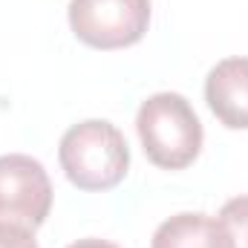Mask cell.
<instances>
[{"mask_svg": "<svg viewBox=\"0 0 248 248\" xmlns=\"http://www.w3.org/2000/svg\"><path fill=\"white\" fill-rule=\"evenodd\" d=\"M150 0H69V26L95 49H122L144 38Z\"/></svg>", "mask_w": 248, "mask_h": 248, "instance_id": "3", "label": "cell"}, {"mask_svg": "<svg viewBox=\"0 0 248 248\" xmlns=\"http://www.w3.org/2000/svg\"><path fill=\"white\" fill-rule=\"evenodd\" d=\"M52 208V185L44 165L23 153L0 156V222L44 225Z\"/></svg>", "mask_w": 248, "mask_h": 248, "instance_id": "4", "label": "cell"}, {"mask_svg": "<svg viewBox=\"0 0 248 248\" xmlns=\"http://www.w3.org/2000/svg\"><path fill=\"white\" fill-rule=\"evenodd\" d=\"M136 130L147 159L165 170L187 168L202 147V124L190 101L179 93L150 95L136 116Z\"/></svg>", "mask_w": 248, "mask_h": 248, "instance_id": "2", "label": "cell"}, {"mask_svg": "<svg viewBox=\"0 0 248 248\" xmlns=\"http://www.w3.org/2000/svg\"><path fill=\"white\" fill-rule=\"evenodd\" d=\"M219 219L225 222L234 248H248V196H237L228 199L219 211Z\"/></svg>", "mask_w": 248, "mask_h": 248, "instance_id": "7", "label": "cell"}, {"mask_svg": "<svg viewBox=\"0 0 248 248\" xmlns=\"http://www.w3.org/2000/svg\"><path fill=\"white\" fill-rule=\"evenodd\" d=\"M0 248H38V243L26 225L0 222Z\"/></svg>", "mask_w": 248, "mask_h": 248, "instance_id": "8", "label": "cell"}, {"mask_svg": "<svg viewBox=\"0 0 248 248\" xmlns=\"http://www.w3.org/2000/svg\"><path fill=\"white\" fill-rule=\"evenodd\" d=\"M211 113L231 130H248V58L219 61L205 81Z\"/></svg>", "mask_w": 248, "mask_h": 248, "instance_id": "5", "label": "cell"}, {"mask_svg": "<svg viewBox=\"0 0 248 248\" xmlns=\"http://www.w3.org/2000/svg\"><path fill=\"white\" fill-rule=\"evenodd\" d=\"M58 159L66 179L81 190H110L130 168V150L122 130L110 122H81L61 139Z\"/></svg>", "mask_w": 248, "mask_h": 248, "instance_id": "1", "label": "cell"}, {"mask_svg": "<svg viewBox=\"0 0 248 248\" xmlns=\"http://www.w3.org/2000/svg\"><path fill=\"white\" fill-rule=\"evenodd\" d=\"M69 248H119V246H113V243H107V240H95V237H90V240H78V243H72Z\"/></svg>", "mask_w": 248, "mask_h": 248, "instance_id": "9", "label": "cell"}, {"mask_svg": "<svg viewBox=\"0 0 248 248\" xmlns=\"http://www.w3.org/2000/svg\"><path fill=\"white\" fill-rule=\"evenodd\" d=\"M150 248H234V240L222 219L208 214H176L156 228Z\"/></svg>", "mask_w": 248, "mask_h": 248, "instance_id": "6", "label": "cell"}]
</instances>
